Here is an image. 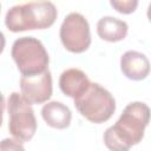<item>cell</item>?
<instances>
[{
  "mask_svg": "<svg viewBox=\"0 0 151 151\" xmlns=\"http://www.w3.org/2000/svg\"><path fill=\"white\" fill-rule=\"evenodd\" d=\"M91 81L85 72L79 68H67L59 78V87L61 92L73 99L80 97L90 86Z\"/></svg>",
  "mask_w": 151,
  "mask_h": 151,
  "instance_id": "cell-9",
  "label": "cell"
},
{
  "mask_svg": "<svg viewBox=\"0 0 151 151\" xmlns=\"http://www.w3.org/2000/svg\"><path fill=\"white\" fill-rule=\"evenodd\" d=\"M0 151H25L21 142L13 138H5L0 140Z\"/></svg>",
  "mask_w": 151,
  "mask_h": 151,
  "instance_id": "cell-13",
  "label": "cell"
},
{
  "mask_svg": "<svg viewBox=\"0 0 151 151\" xmlns=\"http://www.w3.org/2000/svg\"><path fill=\"white\" fill-rule=\"evenodd\" d=\"M150 109L142 101H133L125 106L114 125L104 132V144L110 151H129L144 138L149 124Z\"/></svg>",
  "mask_w": 151,
  "mask_h": 151,
  "instance_id": "cell-1",
  "label": "cell"
},
{
  "mask_svg": "<svg viewBox=\"0 0 151 151\" xmlns=\"http://www.w3.org/2000/svg\"><path fill=\"white\" fill-rule=\"evenodd\" d=\"M58 17V9L51 1H32L11 7L5 17V25L11 32L45 29Z\"/></svg>",
  "mask_w": 151,
  "mask_h": 151,
  "instance_id": "cell-2",
  "label": "cell"
},
{
  "mask_svg": "<svg viewBox=\"0 0 151 151\" xmlns=\"http://www.w3.org/2000/svg\"><path fill=\"white\" fill-rule=\"evenodd\" d=\"M4 110H5V98H4V94L0 92V126H1V124H2Z\"/></svg>",
  "mask_w": 151,
  "mask_h": 151,
  "instance_id": "cell-14",
  "label": "cell"
},
{
  "mask_svg": "<svg viewBox=\"0 0 151 151\" xmlns=\"http://www.w3.org/2000/svg\"><path fill=\"white\" fill-rule=\"evenodd\" d=\"M110 4L117 12L122 14H130L134 12L138 6L137 0H111Z\"/></svg>",
  "mask_w": 151,
  "mask_h": 151,
  "instance_id": "cell-12",
  "label": "cell"
},
{
  "mask_svg": "<svg viewBox=\"0 0 151 151\" xmlns=\"http://www.w3.org/2000/svg\"><path fill=\"white\" fill-rule=\"evenodd\" d=\"M129 26L126 21L106 15L98 20L97 22V33L100 39L109 41V42H117L127 35Z\"/></svg>",
  "mask_w": 151,
  "mask_h": 151,
  "instance_id": "cell-11",
  "label": "cell"
},
{
  "mask_svg": "<svg viewBox=\"0 0 151 151\" xmlns=\"http://www.w3.org/2000/svg\"><path fill=\"white\" fill-rule=\"evenodd\" d=\"M59 35L63 46L72 53H83L91 45L88 21L78 12H72L65 17Z\"/></svg>",
  "mask_w": 151,
  "mask_h": 151,
  "instance_id": "cell-6",
  "label": "cell"
},
{
  "mask_svg": "<svg viewBox=\"0 0 151 151\" xmlns=\"http://www.w3.org/2000/svg\"><path fill=\"white\" fill-rule=\"evenodd\" d=\"M41 117L45 123L58 130H64L70 126L72 119V112L61 101H48L41 109Z\"/></svg>",
  "mask_w": 151,
  "mask_h": 151,
  "instance_id": "cell-10",
  "label": "cell"
},
{
  "mask_svg": "<svg viewBox=\"0 0 151 151\" xmlns=\"http://www.w3.org/2000/svg\"><path fill=\"white\" fill-rule=\"evenodd\" d=\"M0 11H1V4H0Z\"/></svg>",
  "mask_w": 151,
  "mask_h": 151,
  "instance_id": "cell-16",
  "label": "cell"
},
{
  "mask_svg": "<svg viewBox=\"0 0 151 151\" xmlns=\"http://www.w3.org/2000/svg\"><path fill=\"white\" fill-rule=\"evenodd\" d=\"M9 116L8 130L19 142H29L37 131V119L32 106L19 92H12L7 100Z\"/></svg>",
  "mask_w": 151,
  "mask_h": 151,
  "instance_id": "cell-5",
  "label": "cell"
},
{
  "mask_svg": "<svg viewBox=\"0 0 151 151\" xmlns=\"http://www.w3.org/2000/svg\"><path fill=\"white\" fill-rule=\"evenodd\" d=\"M74 106L88 122L101 124L107 122L116 111L113 96L97 83H91L88 88L74 99Z\"/></svg>",
  "mask_w": 151,
  "mask_h": 151,
  "instance_id": "cell-4",
  "label": "cell"
},
{
  "mask_svg": "<svg viewBox=\"0 0 151 151\" xmlns=\"http://www.w3.org/2000/svg\"><path fill=\"white\" fill-rule=\"evenodd\" d=\"M20 91L22 98L29 105L42 104L47 101L53 91L52 86V74L48 70L40 74L31 77H21L20 79Z\"/></svg>",
  "mask_w": 151,
  "mask_h": 151,
  "instance_id": "cell-7",
  "label": "cell"
},
{
  "mask_svg": "<svg viewBox=\"0 0 151 151\" xmlns=\"http://www.w3.org/2000/svg\"><path fill=\"white\" fill-rule=\"evenodd\" d=\"M120 70L131 80H143L149 76L150 63L145 54L137 51H127L120 58Z\"/></svg>",
  "mask_w": 151,
  "mask_h": 151,
  "instance_id": "cell-8",
  "label": "cell"
},
{
  "mask_svg": "<svg viewBox=\"0 0 151 151\" xmlns=\"http://www.w3.org/2000/svg\"><path fill=\"white\" fill-rule=\"evenodd\" d=\"M11 54L22 77L40 74L48 70V53L42 42L34 37L17 39L12 45Z\"/></svg>",
  "mask_w": 151,
  "mask_h": 151,
  "instance_id": "cell-3",
  "label": "cell"
},
{
  "mask_svg": "<svg viewBox=\"0 0 151 151\" xmlns=\"http://www.w3.org/2000/svg\"><path fill=\"white\" fill-rule=\"evenodd\" d=\"M5 45H6L5 35H4V33L0 31V54L2 53V51H4V48H5Z\"/></svg>",
  "mask_w": 151,
  "mask_h": 151,
  "instance_id": "cell-15",
  "label": "cell"
}]
</instances>
